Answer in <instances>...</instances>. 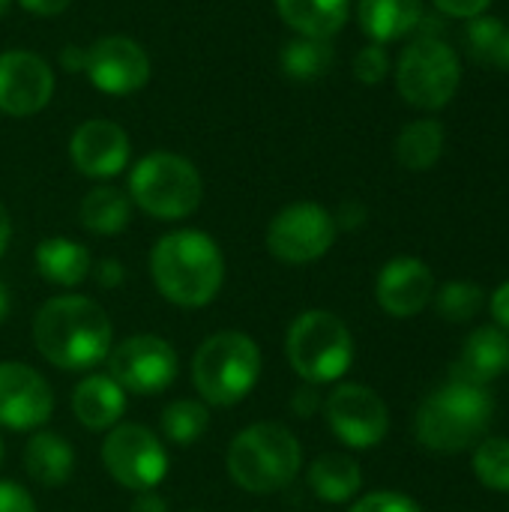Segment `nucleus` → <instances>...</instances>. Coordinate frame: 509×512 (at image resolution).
<instances>
[{
  "mask_svg": "<svg viewBox=\"0 0 509 512\" xmlns=\"http://www.w3.org/2000/svg\"><path fill=\"white\" fill-rule=\"evenodd\" d=\"M507 33V24L501 18H492V15H477V18H468V27H465V42H468V51L477 63L483 66H492V57H495V48L501 42V36Z\"/></svg>",
  "mask_w": 509,
  "mask_h": 512,
  "instance_id": "nucleus-31",
  "label": "nucleus"
},
{
  "mask_svg": "<svg viewBox=\"0 0 509 512\" xmlns=\"http://www.w3.org/2000/svg\"><path fill=\"white\" fill-rule=\"evenodd\" d=\"M423 18V0H360L357 21L363 33L384 45L417 30Z\"/></svg>",
  "mask_w": 509,
  "mask_h": 512,
  "instance_id": "nucleus-23",
  "label": "nucleus"
},
{
  "mask_svg": "<svg viewBox=\"0 0 509 512\" xmlns=\"http://www.w3.org/2000/svg\"><path fill=\"white\" fill-rule=\"evenodd\" d=\"M33 345L42 360L60 372H90L108 357L114 327L93 297L60 294L36 309Z\"/></svg>",
  "mask_w": 509,
  "mask_h": 512,
  "instance_id": "nucleus-1",
  "label": "nucleus"
},
{
  "mask_svg": "<svg viewBox=\"0 0 509 512\" xmlns=\"http://www.w3.org/2000/svg\"><path fill=\"white\" fill-rule=\"evenodd\" d=\"M72 414L87 432H108L123 423L126 414V390L102 372H87L72 390Z\"/></svg>",
  "mask_w": 509,
  "mask_h": 512,
  "instance_id": "nucleus-19",
  "label": "nucleus"
},
{
  "mask_svg": "<svg viewBox=\"0 0 509 512\" xmlns=\"http://www.w3.org/2000/svg\"><path fill=\"white\" fill-rule=\"evenodd\" d=\"M27 477L42 489H60L72 480L75 471V450L60 432H33L21 453Z\"/></svg>",
  "mask_w": 509,
  "mask_h": 512,
  "instance_id": "nucleus-20",
  "label": "nucleus"
},
{
  "mask_svg": "<svg viewBox=\"0 0 509 512\" xmlns=\"http://www.w3.org/2000/svg\"><path fill=\"white\" fill-rule=\"evenodd\" d=\"M33 261H36L39 276L57 288H75L93 270V258H90L87 246L78 240H69V237H45L36 246Z\"/></svg>",
  "mask_w": 509,
  "mask_h": 512,
  "instance_id": "nucleus-22",
  "label": "nucleus"
},
{
  "mask_svg": "<svg viewBox=\"0 0 509 512\" xmlns=\"http://www.w3.org/2000/svg\"><path fill=\"white\" fill-rule=\"evenodd\" d=\"M225 465L231 483L246 495H276L297 480L303 447L285 423L261 420L231 438Z\"/></svg>",
  "mask_w": 509,
  "mask_h": 512,
  "instance_id": "nucleus-4",
  "label": "nucleus"
},
{
  "mask_svg": "<svg viewBox=\"0 0 509 512\" xmlns=\"http://www.w3.org/2000/svg\"><path fill=\"white\" fill-rule=\"evenodd\" d=\"M354 336L348 324L327 309L300 312L285 333V360L303 384H336L354 366Z\"/></svg>",
  "mask_w": 509,
  "mask_h": 512,
  "instance_id": "nucleus-6",
  "label": "nucleus"
},
{
  "mask_svg": "<svg viewBox=\"0 0 509 512\" xmlns=\"http://www.w3.org/2000/svg\"><path fill=\"white\" fill-rule=\"evenodd\" d=\"M60 63H63V69H69V72L84 69V66H87V51H78L75 45H66L63 54H60Z\"/></svg>",
  "mask_w": 509,
  "mask_h": 512,
  "instance_id": "nucleus-42",
  "label": "nucleus"
},
{
  "mask_svg": "<svg viewBox=\"0 0 509 512\" xmlns=\"http://www.w3.org/2000/svg\"><path fill=\"white\" fill-rule=\"evenodd\" d=\"M432 303H435V312H438L441 321L468 324L486 309V291L477 282L456 279V282H447V285L435 288Z\"/></svg>",
  "mask_w": 509,
  "mask_h": 512,
  "instance_id": "nucleus-29",
  "label": "nucleus"
},
{
  "mask_svg": "<svg viewBox=\"0 0 509 512\" xmlns=\"http://www.w3.org/2000/svg\"><path fill=\"white\" fill-rule=\"evenodd\" d=\"M366 207L360 204V201H345L336 213H333V219H336V228L339 231H357V228H363L366 225Z\"/></svg>",
  "mask_w": 509,
  "mask_h": 512,
  "instance_id": "nucleus-37",
  "label": "nucleus"
},
{
  "mask_svg": "<svg viewBox=\"0 0 509 512\" xmlns=\"http://www.w3.org/2000/svg\"><path fill=\"white\" fill-rule=\"evenodd\" d=\"M450 18H477L489 9L492 0H432Z\"/></svg>",
  "mask_w": 509,
  "mask_h": 512,
  "instance_id": "nucleus-36",
  "label": "nucleus"
},
{
  "mask_svg": "<svg viewBox=\"0 0 509 512\" xmlns=\"http://www.w3.org/2000/svg\"><path fill=\"white\" fill-rule=\"evenodd\" d=\"M150 276L171 306L204 309L225 285V255L207 231H168L150 249Z\"/></svg>",
  "mask_w": 509,
  "mask_h": 512,
  "instance_id": "nucleus-2",
  "label": "nucleus"
},
{
  "mask_svg": "<svg viewBox=\"0 0 509 512\" xmlns=\"http://www.w3.org/2000/svg\"><path fill=\"white\" fill-rule=\"evenodd\" d=\"M9 3H12V0H0V15H3V12L9 9Z\"/></svg>",
  "mask_w": 509,
  "mask_h": 512,
  "instance_id": "nucleus-46",
  "label": "nucleus"
},
{
  "mask_svg": "<svg viewBox=\"0 0 509 512\" xmlns=\"http://www.w3.org/2000/svg\"><path fill=\"white\" fill-rule=\"evenodd\" d=\"M78 219L84 231L96 237H114L129 228L132 222V201L117 186H96L84 195L78 207Z\"/></svg>",
  "mask_w": 509,
  "mask_h": 512,
  "instance_id": "nucleus-25",
  "label": "nucleus"
},
{
  "mask_svg": "<svg viewBox=\"0 0 509 512\" xmlns=\"http://www.w3.org/2000/svg\"><path fill=\"white\" fill-rule=\"evenodd\" d=\"M0 512H36V501L21 483L0 480Z\"/></svg>",
  "mask_w": 509,
  "mask_h": 512,
  "instance_id": "nucleus-34",
  "label": "nucleus"
},
{
  "mask_svg": "<svg viewBox=\"0 0 509 512\" xmlns=\"http://www.w3.org/2000/svg\"><path fill=\"white\" fill-rule=\"evenodd\" d=\"M69 159L84 177H117L129 165V135L114 120H84L69 138Z\"/></svg>",
  "mask_w": 509,
  "mask_h": 512,
  "instance_id": "nucleus-17",
  "label": "nucleus"
},
{
  "mask_svg": "<svg viewBox=\"0 0 509 512\" xmlns=\"http://www.w3.org/2000/svg\"><path fill=\"white\" fill-rule=\"evenodd\" d=\"M333 57L336 54H333L330 39H309V36L291 39L279 54L285 75L297 78V81H315V78L327 75L333 66Z\"/></svg>",
  "mask_w": 509,
  "mask_h": 512,
  "instance_id": "nucleus-28",
  "label": "nucleus"
},
{
  "mask_svg": "<svg viewBox=\"0 0 509 512\" xmlns=\"http://www.w3.org/2000/svg\"><path fill=\"white\" fill-rule=\"evenodd\" d=\"M509 375V330L498 324H483L471 330L462 345L459 360L450 369V378L489 387L498 378Z\"/></svg>",
  "mask_w": 509,
  "mask_h": 512,
  "instance_id": "nucleus-18",
  "label": "nucleus"
},
{
  "mask_svg": "<svg viewBox=\"0 0 509 512\" xmlns=\"http://www.w3.org/2000/svg\"><path fill=\"white\" fill-rule=\"evenodd\" d=\"M348 512H426L411 495L393 492V489H378L369 495L354 498Z\"/></svg>",
  "mask_w": 509,
  "mask_h": 512,
  "instance_id": "nucleus-32",
  "label": "nucleus"
},
{
  "mask_svg": "<svg viewBox=\"0 0 509 512\" xmlns=\"http://www.w3.org/2000/svg\"><path fill=\"white\" fill-rule=\"evenodd\" d=\"M264 357L243 330L210 333L192 354V384L204 405L234 408L258 387Z\"/></svg>",
  "mask_w": 509,
  "mask_h": 512,
  "instance_id": "nucleus-5",
  "label": "nucleus"
},
{
  "mask_svg": "<svg viewBox=\"0 0 509 512\" xmlns=\"http://www.w3.org/2000/svg\"><path fill=\"white\" fill-rule=\"evenodd\" d=\"M324 420L330 432L351 450H375L390 432V408L378 390L345 381L324 399Z\"/></svg>",
  "mask_w": 509,
  "mask_h": 512,
  "instance_id": "nucleus-12",
  "label": "nucleus"
},
{
  "mask_svg": "<svg viewBox=\"0 0 509 512\" xmlns=\"http://www.w3.org/2000/svg\"><path fill=\"white\" fill-rule=\"evenodd\" d=\"M462 81V63L453 45L441 36H417L399 54L396 66V87L402 99L423 111L444 108Z\"/></svg>",
  "mask_w": 509,
  "mask_h": 512,
  "instance_id": "nucleus-8",
  "label": "nucleus"
},
{
  "mask_svg": "<svg viewBox=\"0 0 509 512\" xmlns=\"http://www.w3.org/2000/svg\"><path fill=\"white\" fill-rule=\"evenodd\" d=\"M18 3L33 15H60L63 9H69L72 0H18Z\"/></svg>",
  "mask_w": 509,
  "mask_h": 512,
  "instance_id": "nucleus-41",
  "label": "nucleus"
},
{
  "mask_svg": "<svg viewBox=\"0 0 509 512\" xmlns=\"http://www.w3.org/2000/svg\"><path fill=\"white\" fill-rule=\"evenodd\" d=\"M54 96V72L33 51L0 54V111L9 117L39 114Z\"/></svg>",
  "mask_w": 509,
  "mask_h": 512,
  "instance_id": "nucleus-15",
  "label": "nucleus"
},
{
  "mask_svg": "<svg viewBox=\"0 0 509 512\" xmlns=\"http://www.w3.org/2000/svg\"><path fill=\"white\" fill-rule=\"evenodd\" d=\"M201 198V174L180 153L156 150L138 159L129 174V201L153 219L180 222L201 207Z\"/></svg>",
  "mask_w": 509,
  "mask_h": 512,
  "instance_id": "nucleus-7",
  "label": "nucleus"
},
{
  "mask_svg": "<svg viewBox=\"0 0 509 512\" xmlns=\"http://www.w3.org/2000/svg\"><path fill=\"white\" fill-rule=\"evenodd\" d=\"M90 84L108 96H132L150 81V57L132 36H105L87 48Z\"/></svg>",
  "mask_w": 509,
  "mask_h": 512,
  "instance_id": "nucleus-14",
  "label": "nucleus"
},
{
  "mask_svg": "<svg viewBox=\"0 0 509 512\" xmlns=\"http://www.w3.org/2000/svg\"><path fill=\"white\" fill-rule=\"evenodd\" d=\"M306 486L324 504H348L363 492V468L354 456L324 453L306 468Z\"/></svg>",
  "mask_w": 509,
  "mask_h": 512,
  "instance_id": "nucleus-21",
  "label": "nucleus"
},
{
  "mask_svg": "<svg viewBox=\"0 0 509 512\" xmlns=\"http://www.w3.org/2000/svg\"><path fill=\"white\" fill-rule=\"evenodd\" d=\"M435 273L426 261L399 255L387 261L375 279V300L390 318H417L435 297Z\"/></svg>",
  "mask_w": 509,
  "mask_h": 512,
  "instance_id": "nucleus-16",
  "label": "nucleus"
},
{
  "mask_svg": "<svg viewBox=\"0 0 509 512\" xmlns=\"http://www.w3.org/2000/svg\"><path fill=\"white\" fill-rule=\"evenodd\" d=\"M129 512H168V501L159 492H135Z\"/></svg>",
  "mask_w": 509,
  "mask_h": 512,
  "instance_id": "nucleus-40",
  "label": "nucleus"
},
{
  "mask_svg": "<svg viewBox=\"0 0 509 512\" xmlns=\"http://www.w3.org/2000/svg\"><path fill=\"white\" fill-rule=\"evenodd\" d=\"M321 408H324V399H321L318 387H312V384H303L300 390H294V396H291V411H294L300 420H309V417H315Z\"/></svg>",
  "mask_w": 509,
  "mask_h": 512,
  "instance_id": "nucleus-35",
  "label": "nucleus"
},
{
  "mask_svg": "<svg viewBox=\"0 0 509 512\" xmlns=\"http://www.w3.org/2000/svg\"><path fill=\"white\" fill-rule=\"evenodd\" d=\"M93 276H96V285L99 288H120L123 285V279H126V267L120 264V261H114V258H105V261H99L96 264V270H90Z\"/></svg>",
  "mask_w": 509,
  "mask_h": 512,
  "instance_id": "nucleus-38",
  "label": "nucleus"
},
{
  "mask_svg": "<svg viewBox=\"0 0 509 512\" xmlns=\"http://www.w3.org/2000/svg\"><path fill=\"white\" fill-rule=\"evenodd\" d=\"M99 459L108 477L129 492H150L168 477L165 441L141 423H117L105 432Z\"/></svg>",
  "mask_w": 509,
  "mask_h": 512,
  "instance_id": "nucleus-9",
  "label": "nucleus"
},
{
  "mask_svg": "<svg viewBox=\"0 0 509 512\" xmlns=\"http://www.w3.org/2000/svg\"><path fill=\"white\" fill-rule=\"evenodd\" d=\"M192 512H201V510H192Z\"/></svg>",
  "mask_w": 509,
  "mask_h": 512,
  "instance_id": "nucleus-48",
  "label": "nucleus"
},
{
  "mask_svg": "<svg viewBox=\"0 0 509 512\" xmlns=\"http://www.w3.org/2000/svg\"><path fill=\"white\" fill-rule=\"evenodd\" d=\"M6 315H9V288L0 282V324L6 321Z\"/></svg>",
  "mask_w": 509,
  "mask_h": 512,
  "instance_id": "nucleus-45",
  "label": "nucleus"
},
{
  "mask_svg": "<svg viewBox=\"0 0 509 512\" xmlns=\"http://www.w3.org/2000/svg\"><path fill=\"white\" fill-rule=\"evenodd\" d=\"M339 237L336 219L315 201H294L282 207L267 225V252L291 267L321 261Z\"/></svg>",
  "mask_w": 509,
  "mask_h": 512,
  "instance_id": "nucleus-10",
  "label": "nucleus"
},
{
  "mask_svg": "<svg viewBox=\"0 0 509 512\" xmlns=\"http://www.w3.org/2000/svg\"><path fill=\"white\" fill-rule=\"evenodd\" d=\"M282 21L309 39L336 36L351 12V0H276Z\"/></svg>",
  "mask_w": 509,
  "mask_h": 512,
  "instance_id": "nucleus-24",
  "label": "nucleus"
},
{
  "mask_svg": "<svg viewBox=\"0 0 509 512\" xmlns=\"http://www.w3.org/2000/svg\"><path fill=\"white\" fill-rule=\"evenodd\" d=\"M474 477L489 492L509 495V438L507 435H486L474 447Z\"/></svg>",
  "mask_w": 509,
  "mask_h": 512,
  "instance_id": "nucleus-30",
  "label": "nucleus"
},
{
  "mask_svg": "<svg viewBox=\"0 0 509 512\" xmlns=\"http://www.w3.org/2000/svg\"><path fill=\"white\" fill-rule=\"evenodd\" d=\"M54 414V390L27 363H0V429L39 432Z\"/></svg>",
  "mask_w": 509,
  "mask_h": 512,
  "instance_id": "nucleus-13",
  "label": "nucleus"
},
{
  "mask_svg": "<svg viewBox=\"0 0 509 512\" xmlns=\"http://www.w3.org/2000/svg\"><path fill=\"white\" fill-rule=\"evenodd\" d=\"M489 312H492V318H495L498 327L509 330V279L507 282H501V285L495 288V294L489 297Z\"/></svg>",
  "mask_w": 509,
  "mask_h": 512,
  "instance_id": "nucleus-39",
  "label": "nucleus"
},
{
  "mask_svg": "<svg viewBox=\"0 0 509 512\" xmlns=\"http://www.w3.org/2000/svg\"><path fill=\"white\" fill-rule=\"evenodd\" d=\"M9 240H12V219H9L6 207L0 204V258L9 249Z\"/></svg>",
  "mask_w": 509,
  "mask_h": 512,
  "instance_id": "nucleus-44",
  "label": "nucleus"
},
{
  "mask_svg": "<svg viewBox=\"0 0 509 512\" xmlns=\"http://www.w3.org/2000/svg\"><path fill=\"white\" fill-rule=\"evenodd\" d=\"M492 66H498L501 72H509V27L507 33L501 36L498 48H495V57H492Z\"/></svg>",
  "mask_w": 509,
  "mask_h": 512,
  "instance_id": "nucleus-43",
  "label": "nucleus"
},
{
  "mask_svg": "<svg viewBox=\"0 0 509 512\" xmlns=\"http://www.w3.org/2000/svg\"><path fill=\"white\" fill-rule=\"evenodd\" d=\"M162 441L171 447H192L210 429V411L201 399H174L159 417Z\"/></svg>",
  "mask_w": 509,
  "mask_h": 512,
  "instance_id": "nucleus-27",
  "label": "nucleus"
},
{
  "mask_svg": "<svg viewBox=\"0 0 509 512\" xmlns=\"http://www.w3.org/2000/svg\"><path fill=\"white\" fill-rule=\"evenodd\" d=\"M492 417L495 399L489 387L447 378L420 402L414 417V435L426 450L456 456L486 438Z\"/></svg>",
  "mask_w": 509,
  "mask_h": 512,
  "instance_id": "nucleus-3",
  "label": "nucleus"
},
{
  "mask_svg": "<svg viewBox=\"0 0 509 512\" xmlns=\"http://www.w3.org/2000/svg\"><path fill=\"white\" fill-rule=\"evenodd\" d=\"M444 156V126L438 120H414L396 138V159L408 171H429Z\"/></svg>",
  "mask_w": 509,
  "mask_h": 512,
  "instance_id": "nucleus-26",
  "label": "nucleus"
},
{
  "mask_svg": "<svg viewBox=\"0 0 509 512\" xmlns=\"http://www.w3.org/2000/svg\"><path fill=\"white\" fill-rule=\"evenodd\" d=\"M108 375L132 396L165 393L180 372L177 351L168 339L156 333H135L108 351Z\"/></svg>",
  "mask_w": 509,
  "mask_h": 512,
  "instance_id": "nucleus-11",
  "label": "nucleus"
},
{
  "mask_svg": "<svg viewBox=\"0 0 509 512\" xmlns=\"http://www.w3.org/2000/svg\"><path fill=\"white\" fill-rule=\"evenodd\" d=\"M3 453H6V450H3V438H0V462H3Z\"/></svg>",
  "mask_w": 509,
  "mask_h": 512,
  "instance_id": "nucleus-47",
  "label": "nucleus"
},
{
  "mask_svg": "<svg viewBox=\"0 0 509 512\" xmlns=\"http://www.w3.org/2000/svg\"><path fill=\"white\" fill-rule=\"evenodd\" d=\"M390 72V54L384 45L378 42H369L357 51L354 57V75L363 81V84H381Z\"/></svg>",
  "mask_w": 509,
  "mask_h": 512,
  "instance_id": "nucleus-33",
  "label": "nucleus"
}]
</instances>
